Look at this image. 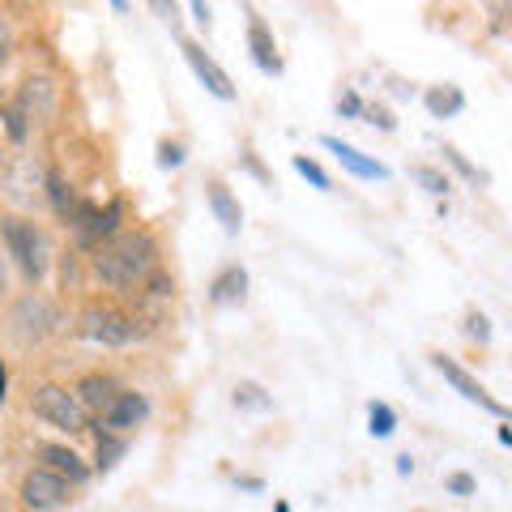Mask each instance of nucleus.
<instances>
[{
	"label": "nucleus",
	"mask_w": 512,
	"mask_h": 512,
	"mask_svg": "<svg viewBox=\"0 0 512 512\" xmlns=\"http://www.w3.org/2000/svg\"><path fill=\"white\" fill-rule=\"evenodd\" d=\"M94 269L111 291H141L158 269V248L150 235H111L94 252Z\"/></svg>",
	"instance_id": "f257e3e1"
},
{
	"label": "nucleus",
	"mask_w": 512,
	"mask_h": 512,
	"mask_svg": "<svg viewBox=\"0 0 512 512\" xmlns=\"http://www.w3.org/2000/svg\"><path fill=\"white\" fill-rule=\"evenodd\" d=\"M5 244H9V256L22 265V274L26 282H43L47 274V235L35 227V222H22V218H5Z\"/></svg>",
	"instance_id": "f03ea898"
},
{
	"label": "nucleus",
	"mask_w": 512,
	"mask_h": 512,
	"mask_svg": "<svg viewBox=\"0 0 512 512\" xmlns=\"http://www.w3.org/2000/svg\"><path fill=\"white\" fill-rule=\"evenodd\" d=\"M30 406H35V414L43 423L69 431V436H82V431L90 427L82 402H77L69 389H60V384H43V389H35V402H30Z\"/></svg>",
	"instance_id": "7ed1b4c3"
},
{
	"label": "nucleus",
	"mask_w": 512,
	"mask_h": 512,
	"mask_svg": "<svg viewBox=\"0 0 512 512\" xmlns=\"http://www.w3.org/2000/svg\"><path fill=\"white\" fill-rule=\"evenodd\" d=\"M9 325H13V333H18L22 342H43V338H52V333L60 329V312H56V303H52V299L26 295L18 308H13Z\"/></svg>",
	"instance_id": "20e7f679"
},
{
	"label": "nucleus",
	"mask_w": 512,
	"mask_h": 512,
	"mask_svg": "<svg viewBox=\"0 0 512 512\" xmlns=\"http://www.w3.org/2000/svg\"><path fill=\"white\" fill-rule=\"evenodd\" d=\"M82 338L99 342V346H128L137 338V320L116 308H90L82 316Z\"/></svg>",
	"instance_id": "39448f33"
},
{
	"label": "nucleus",
	"mask_w": 512,
	"mask_h": 512,
	"mask_svg": "<svg viewBox=\"0 0 512 512\" xmlns=\"http://www.w3.org/2000/svg\"><path fill=\"white\" fill-rule=\"evenodd\" d=\"M431 363H436V372H440L448 384H453V389H457L461 397H466V402L483 406L487 414H495V419H508V406H504V402H495V397H491V393L483 389V384H478V380L466 372V367H457L448 355H431Z\"/></svg>",
	"instance_id": "423d86ee"
},
{
	"label": "nucleus",
	"mask_w": 512,
	"mask_h": 512,
	"mask_svg": "<svg viewBox=\"0 0 512 512\" xmlns=\"http://www.w3.org/2000/svg\"><path fill=\"white\" fill-rule=\"evenodd\" d=\"M22 500H26V508H35V512L60 508L64 500H69V483H64L56 470H30L26 483H22Z\"/></svg>",
	"instance_id": "0eeeda50"
},
{
	"label": "nucleus",
	"mask_w": 512,
	"mask_h": 512,
	"mask_svg": "<svg viewBox=\"0 0 512 512\" xmlns=\"http://www.w3.org/2000/svg\"><path fill=\"white\" fill-rule=\"evenodd\" d=\"M184 60H188V69L197 73V82H201L205 90H210L214 99H235V86H231V77L222 73L218 64H214L210 56H205L197 43H188V39H184Z\"/></svg>",
	"instance_id": "6e6552de"
},
{
	"label": "nucleus",
	"mask_w": 512,
	"mask_h": 512,
	"mask_svg": "<svg viewBox=\"0 0 512 512\" xmlns=\"http://www.w3.org/2000/svg\"><path fill=\"white\" fill-rule=\"evenodd\" d=\"M150 414V402L141 393H116V402H111L103 410V431H111V436H120V431H133L141 419Z\"/></svg>",
	"instance_id": "1a4fd4ad"
},
{
	"label": "nucleus",
	"mask_w": 512,
	"mask_h": 512,
	"mask_svg": "<svg viewBox=\"0 0 512 512\" xmlns=\"http://www.w3.org/2000/svg\"><path fill=\"white\" fill-rule=\"evenodd\" d=\"M325 150L338 154V163H342L350 175H359V180H389V167L376 163V158H367V154L355 150V146H346V141H338V137H325Z\"/></svg>",
	"instance_id": "9d476101"
},
{
	"label": "nucleus",
	"mask_w": 512,
	"mask_h": 512,
	"mask_svg": "<svg viewBox=\"0 0 512 512\" xmlns=\"http://www.w3.org/2000/svg\"><path fill=\"white\" fill-rule=\"evenodd\" d=\"M248 52H252V60H256V69L261 73H269V77L282 73V56H278L274 39H269V30H265V22L256 18V13H248Z\"/></svg>",
	"instance_id": "9b49d317"
},
{
	"label": "nucleus",
	"mask_w": 512,
	"mask_h": 512,
	"mask_svg": "<svg viewBox=\"0 0 512 512\" xmlns=\"http://www.w3.org/2000/svg\"><path fill=\"white\" fill-rule=\"evenodd\" d=\"M22 111V120H39V124H47L52 120V111H56V86L52 82H26V90H22V99L13 103Z\"/></svg>",
	"instance_id": "f8f14e48"
},
{
	"label": "nucleus",
	"mask_w": 512,
	"mask_h": 512,
	"mask_svg": "<svg viewBox=\"0 0 512 512\" xmlns=\"http://www.w3.org/2000/svg\"><path fill=\"white\" fill-rule=\"evenodd\" d=\"M205 197H210V210H214V218L222 222V231L239 235V227H244V210H239V201L231 197V188L214 180L210 188H205Z\"/></svg>",
	"instance_id": "ddd939ff"
},
{
	"label": "nucleus",
	"mask_w": 512,
	"mask_h": 512,
	"mask_svg": "<svg viewBox=\"0 0 512 512\" xmlns=\"http://www.w3.org/2000/svg\"><path fill=\"white\" fill-rule=\"evenodd\" d=\"M116 393L120 389H116V380H111V376H86L82 384H77L73 397L82 402V410H99L103 414L111 402H116Z\"/></svg>",
	"instance_id": "4468645a"
},
{
	"label": "nucleus",
	"mask_w": 512,
	"mask_h": 512,
	"mask_svg": "<svg viewBox=\"0 0 512 512\" xmlns=\"http://www.w3.org/2000/svg\"><path fill=\"white\" fill-rule=\"evenodd\" d=\"M39 457L47 461V470H56L60 478H64V474H69V478H73V483H82V478L90 474V470L82 466V457H77V453H73V448H64V444H39Z\"/></svg>",
	"instance_id": "2eb2a0df"
},
{
	"label": "nucleus",
	"mask_w": 512,
	"mask_h": 512,
	"mask_svg": "<svg viewBox=\"0 0 512 512\" xmlns=\"http://www.w3.org/2000/svg\"><path fill=\"white\" fill-rule=\"evenodd\" d=\"M244 295H248V274L239 265H227L210 286V299L222 303V308H227V303H244Z\"/></svg>",
	"instance_id": "dca6fc26"
},
{
	"label": "nucleus",
	"mask_w": 512,
	"mask_h": 512,
	"mask_svg": "<svg viewBox=\"0 0 512 512\" xmlns=\"http://www.w3.org/2000/svg\"><path fill=\"white\" fill-rule=\"evenodd\" d=\"M461 107H466V94H461L457 86H436V90H427V111H431L436 120L457 116Z\"/></svg>",
	"instance_id": "f3484780"
},
{
	"label": "nucleus",
	"mask_w": 512,
	"mask_h": 512,
	"mask_svg": "<svg viewBox=\"0 0 512 512\" xmlns=\"http://www.w3.org/2000/svg\"><path fill=\"white\" fill-rule=\"evenodd\" d=\"M367 431H372L376 440H389L397 431V410L389 402H372L367 406Z\"/></svg>",
	"instance_id": "a211bd4d"
},
{
	"label": "nucleus",
	"mask_w": 512,
	"mask_h": 512,
	"mask_svg": "<svg viewBox=\"0 0 512 512\" xmlns=\"http://www.w3.org/2000/svg\"><path fill=\"white\" fill-rule=\"evenodd\" d=\"M235 406H239V410H274V397H269L261 384L239 380V384H235Z\"/></svg>",
	"instance_id": "6ab92c4d"
},
{
	"label": "nucleus",
	"mask_w": 512,
	"mask_h": 512,
	"mask_svg": "<svg viewBox=\"0 0 512 512\" xmlns=\"http://www.w3.org/2000/svg\"><path fill=\"white\" fill-rule=\"evenodd\" d=\"M47 197H52V205H56V214H60V218H69V214H73L77 197L69 192V184H64V175H60V171H47Z\"/></svg>",
	"instance_id": "aec40b11"
},
{
	"label": "nucleus",
	"mask_w": 512,
	"mask_h": 512,
	"mask_svg": "<svg viewBox=\"0 0 512 512\" xmlns=\"http://www.w3.org/2000/svg\"><path fill=\"white\" fill-rule=\"evenodd\" d=\"M410 175H414V184H419L423 192H431V197H444L448 192L444 171H436V167H410Z\"/></svg>",
	"instance_id": "412c9836"
},
{
	"label": "nucleus",
	"mask_w": 512,
	"mask_h": 512,
	"mask_svg": "<svg viewBox=\"0 0 512 512\" xmlns=\"http://www.w3.org/2000/svg\"><path fill=\"white\" fill-rule=\"evenodd\" d=\"M120 218H124V201H120V197H111V201H107V210H99V239L120 235Z\"/></svg>",
	"instance_id": "4be33fe9"
},
{
	"label": "nucleus",
	"mask_w": 512,
	"mask_h": 512,
	"mask_svg": "<svg viewBox=\"0 0 512 512\" xmlns=\"http://www.w3.org/2000/svg\"><path fill=\"white\" fill-rule=\"evenodd\" d=\"M124 457V440L111 436V431H99V470H111Z\"/></svg>",
	"instance_id": "5701e85b"
},
{
	"label": "nucleus",
	"mask_w": 512,
	"mask_h": 512,
	"mask_svg": "<svg viewBox=\"0 0 512 512\" xmlns=\"http://www.w3.org/2000/svg\"><path fill=\"white\" fill-rule=\"evenodd\" d=\"M444 158H448V163H453V167H457L461 175H466V180H470V184H487V180H491V175H487V171H478L474 163H466V154H461L457 146H444Z\"/></svg>",
	"instance_id": "b1692460"
},
{
	"label": "nucleus",
	"mask_w": 512,
	"mask_h": 512,
	"mask_svg": "<svg viewBox=\"0 0 512 512\" xmlns=\"http://www.w3.org/2000/svg\"><path fill=\"white\" fill-rule=\"evenodd\" d=\"M295 171L303 175V180H308V184H316L320 192H325L329 188V175L325 171H320V163H312V158L308 154H295Z\"/></svg>",
	"instance_id": "393cba45"
},
{
	"label": "nucleus",
	"mask_w": 512,
	"mask_h": 512,
	"mask_svg": "<svg viewBox=\"0 0 512 512\" xmlns=\"http://www.w3.org/2000/svg\"><path fill=\"white\" fill-rule=\"evenodd\" d=\"M359 116H363L367 124H376V128H380V133H393V128H397V120H393V111H389V107L363 103V111H359Z\"/></svg>",
	"instance_id": "a878e982"
},
{
	"label": "nucleus",
	"mask_w": 512,
	"mask_h": 512,
	"mask_svg": "<svg viewBox=\"0 0 512 512\" xmlns=\"http://www.w3.org/2000/svg\"><path fill=\"white\" fill-rule=\"evenodd\" d=\"M466 338L478 342V346L491 342V320H487L483 312H470V316H466Z\"/></svg>",
	"instance_id": "bb28decb"
},
{
	"label": "nucleus",
	"mask_w": 512,
	"mask_h": 512,
	"mask_svg": "<svg viewBox=\"0 0 512 512\" xmlns=\"http://www.w3.org/2000/svg\"><path fill=\"white\" fill-rule=\"evenodd\" d=\"M180 163H184V146H180V141H163V146H158V167L175 171Z\"/></svg>",
	"instance_id": "cd10ccee"
},
{
	"label": "nucleus",
	"mask_w": 512,
	"mask_h": 512,
	"mask_svg": "<svg viewBox=\"0 0 512 512\" xmlns=\"http://www.w3.org/2000/svg\"><path fill=\"white\" fill-rule=\"evenodd\" d=\"M150 9H154L158 18H163V22L171 26V30L180 26V9H175V0H150Z\"/></svg>",
	"instance_id": "c85d7f7f"
},
{
	"label": "nucleus",
	"mask_w": 512,
	"mask_h": 512,
	"mask_svg": "<svg viewBox=\"0 0 512 512\" xmlns=\"http://www.w3.org/2000/svg\"><path fill=\"white\" fill-rule=\"evenodd\" d=\"M359 111H363L359 94H355V90H342V94H338V116H359Z\"/></svg>",
	"instance_id": "c756f323"
},
{
	"label": "nucleus",
	"mask_w": 512,
	"mask_h": 512,
	"mask_svg": "<svg viewBox=\"0 0 512 512\" xmlns=\"http://www.w3.org/2000/svg\"><path fill=\"white\" fill-rule=\"evenodd\" d=\"M444 487L453 491V495H474V487H478V483H474L470 474H448V478H444Z\"/></svg>",
	"instance_id": "7c9ffc66"
},
{
	"label": "nucleus",
	"mask_w": 512,
	"mask_h": 512,
	"mask_svg": "<svg viewBox=\"0 0 512 512\" xmlns=\"http://www.w3.org/2000/svg\"><path fill=\"white\" fill-rule=\"evenodd\" d=\"M235 487H239V491H265V478H252V474H239V478H235Z\"/></svg>",
	"instance_id": "2f4dec72"
},
{
	"label": "nucleus",
	"mask_w": 512,
	"mask_h": 512,
	"mask_svg": "<svg viewBox=\"0 0 512 512\" xmlns=\"http://www.w3.org/2000/svg\"><path fill=\"white\" fill-rule=\"evenodd\" d=\"M192 13H197V22H201V26H210V22H214V13H210V0H192Z\"/></svg>",
	"instance_id": "473e14b6"
},
{
	"label": "nucleus",
	"mask_w": 512,
	"mask_h": 512,
	"mask_svg": "<svg viewBox=\"0 0 512 512\" xmlns=\"http://www.w3.org/2000/svg\"><path fill=\"white\" fill-rule=\"evenodd\" d=\"M244 163H248V171L256 175V180H265V184H269V171H265L261 163H256V158H252V154H244Z\"/></svg>",
	"instance_id": "72a5a7b5"
},
{
	"label": "nucleus",
	"mask_w": 512,
	"mask_h": 512,
	"mask_svg": "<svg viewBox=\"0 0 512 512\" xmlns=\"http://www.w3.org/2000/svg\"><path fill=\"white\" fill-rule=\"evenodd\" d=\"M397 474H414V457H410V453L397 457Z\"/></svg>",
	"instance_id": "f704fd0d"
},
{
	"label": "nucleus",
	"mask_w": 512,
	"mask_h": 512,
	"mask_svg": "<svg viewBox=\"0 0 512 512\" xmlns=\"http://www.w3.org/2000/svg\"><path fill=\"white\" fill-rule=\"evenodd\" d=\"M5 389H9V372H5V363H0V402H5Z\"/></svg>",
	"instance_id": "c9c22d12"
},
{
	"label": "nucleus",
	"mask_w": 512,
	"mask_h": 512,
	"mask_svg": "<svg viewBox=\"0 0 512 512\" xmlns=\"http://www.w3.org/2000/svg\"><path fill=\"white\" fill-rule=\"evenodd\" d=\"M111 9H116V13H128V0H111Z\"/></svg>",
	"instance_id": "e433bc0d"
},
{
	"label": "nucleus",
	"mask_w": 512,
	"mask_h": 512,
	"mask_svg": "<svg viewBox=\"0 0 512 512\" xmlns=\"http://www.w3.org/2000/svg\"><path fill=\"white\" fill-rule=\"evenodd\" d=\"M0 295H5V256H0Z\"/></svg>",
	"instance_id": "4c0bfd02"
},
{
	"label": "nucleus",
	"mask_w": 512,
	"mask_h": 512,
	"mask_svg": "<svg viewBox=\"0 0 512 512\" xmlns=\"http://www.w3.org/2000/svg\"><path fill=\"white\" fill-rule=\"evenodd\" d=\"M5 56H9V47H5V43H0V69H5Z\"/></svg>",
	"instance_id": "58836bf2"
},
{
	"label": "nucleus",
	"mask_w": 512,
	"mask_h": 512,
	"mask_svg": "<svg viewBox=\"0 0 512 512\" xmlns=\"http://www.w3.org/2000/svg\"><path fill=\"white\" fill-rule=\"evenodd\" d=\"M274 512H291V504H282V500H278V508H274Z\"/></svg>",
	"instance_id": "ea45409f"
},
{
	"label": "nucleus",
	"mask_w": 512,
	"mask_h": 512,
	"mask_svg": "<svg viewBox=\"0 0 512 512\" xmlns=\"http://www.w3.org/2000/svg\"><path fill=\"white\" fill-rule=\"evenodd\" d=\"M0 171H5V154H0Z\"/></svg>",
	"instance_id": "a19ab883"
}]
</instances>
